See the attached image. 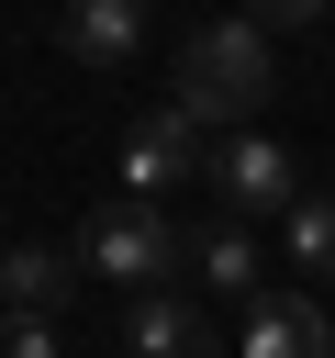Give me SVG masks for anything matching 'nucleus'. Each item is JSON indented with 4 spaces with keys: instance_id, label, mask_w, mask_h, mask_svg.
Instances as JSON below:
<instances>
[{
    "instance_id": "nucleus-6",
    "label": "nucleus",
    "mask_w": 335,
    "mask_h": 358,
    "mask_svg": "<svg viewBox=\"0 0 335 358\" xmlns=\"http://www.w3.org/2000/svg\"><path fill=\"white\" fill-rule=\"evenodd\" d=\"M123 347H134V358H234L223 324H212L201 302H179V291H145V302L123 313Z\"/></svg>"
},
{
    "instance_id": "nucleus-9",
    "label": "nucleus",
    "mask_w": 335,
    "mask_h": 358,
    "mask_svg": "<svg viewBox=\"0 0 335 358\" xmlns=\"http://www.w3.org/2000/svg\"><path fill=\"white\" fill-rule=\"evenodd\" d=\"M56 45H67L78 67H123V56L145 45V0H78V11L56 22Z\"/></svg>"
},
{
    "instance_id": "nucleus-3",
    "label": "nucleus",
    "mask_w": 335,
    "mask_h": 358,
    "mask_svg": "<svg viewBox=\"0 0 335 358\" xmlns=\"http://www.w3.org/2000/svg\"><path fill=\"white\" fill-rule=\"evenodd\" d=\"M212 201H223V224H257V213L290 224L313 190H302V168H290L279 134H223V145H212Z\"/></svg>"
},
{
    "instance_id": "nucleus-11",
    "label": "nucleus",
    "mask_w": 335,
    "mask_h": 358,
    "mask_svg": "<svg viewBox=\"0 0 335 358\" xmlns=\"http://www.w3.org/2000/svg\"><path fill=\"white\" fill-rule=\"evenodd\" d=\"M0 358H67L56 324H0Z\"/></svg>"
},
{
    "instance_id": "nucleus-12",
    "label": "nucleus",
    "mask_w": 335,
    "mask_h": 358,
    "mask_svg": "<svg viewBox=\"0 0 335 358\" xmlns=\"http://www.w3.org/2000/svg\"><path fill=\"white\" fill-rule=\"evenodd\" d=\"M246 22H257V34H302V22H313V0H257Z\"/></svg>"
},
{
    "instance_id": "nucleus-10",
    "label": "nucleus",
    "mask_w": 335,
    "mask_h": 358,
    "mask_svg": "<svg viewBox=\"0 0 335 358\" xmlns=\"http://www.w3.org/2000/svg\"><path fill=\"white\" fill-rule=\"evenodd\" d=\"M279 246H290V268H302V280H335V190H313V201L279 224Z\"/></svg>"
},
{
    "instance_id": "nucleus-1",
    "label": "nucleus",
    "mask_w": 335,
    "mask_h": 358,
    "mask_svg": "<svg viewBox=\"0 0 335 358\" xmlns=\"http://www.w3.org/2000/svg\"><path fill=\"white\" fill-rule=\"evenodd\" d=\"M268 90H279V56H268V34L257 22H201L190 45H179V123H257L268 112Z\"/></svg>"
},
{
    "instance_id": "nucleus-5",
    "label": "nucleus",
    "mask_w": 335,
    "mask_h": 358,
    "mask_svg": "<svg viewBox=\"0 0 335 358\" xmlns=\"http://www.w3.org/2000/svg\"><path fill=\"white\" fill-rule=\"evenodd\" d=\"M324 347H335V324H324L313 291H257V302H246L234 358H324Z\"/></svg>"
},
{
    "instance_id": "nucleus-8",
    "label": "nucleus",
    "mask_w": 335,
    "mask_h": 358,
    "mask_svg": "<svg viewBox=\"0 0 335 358\" xmlns=\"http://www.w3.org/2000/svg\"><path fill=\"white\" fill-rule=\"evenodd\" d=\"M67 291H78V257H56V246H11V257H0V302H11V324H56Z\"/></svg>"
},
{
    "instance_id": "nucleus-4",
    "label": "nucleus",
    "mask_w": 335,
    "mask_h": 358,
    "mask_svg": "<svg viewBox=\"0 0 335 358\" xmlns=\"http://www.w3.org/2000/svg\"><path fill=\"white\" fill-rule=\"evenodd\" d=\"M190 168L212 179V134H201V123L145 112V123L123 134V201H156V190H168V179H190Z\"/></svg>"
},
{
    "instance_id": "nucleus-2",
    "label": "nucleus",
    "mask_w": 335,
    "mask_h": 358,
    "mask_svg": "<svg viewBox=\"0 0 335 358\" xmlns=\"http://www.w3.org/2000/svg\"><path fill=\"white\" fill-rule=\"evenodd\" d=\"M78 268H89V280H123V291L145 302V291H168V268H190V235H179L156 201H100V213L78 224Z\"/></svg>"
},
{
    "instance_id": "nucleus-7",
    "label": "nucleus",
    "mask_w": 335,
    "mask_h": 358,
    "mask_svg": "<svg viewBox=\"0 0 335 358\" xmlns=\"http://www.w3.org/2000/svg\"><path fill=\"white\" fill-rule=\"evenodd\" d=\"M190 268H201V291H223V302H257L268 291V257H257V224H201L190 235Z\"/></svg>"
}]
</instances>
